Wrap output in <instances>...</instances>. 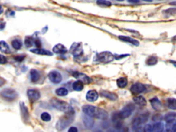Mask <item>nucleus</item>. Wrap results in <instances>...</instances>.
Instances as JSON below:
<instances>
[{"label":"nucleus","mask_w":176,"mask_h":132,"mask_svg":"<svg viewBox=\"0 0 176 132\" xmlns=\"http://www.w3.org/2000/svg\"><path fill=\"white\" fill-rule=\"evenodd\" d=\"M130 90L133 94L138 95V94H141L142 92H145L146 87L141 83H136L131 87Z\"/></svg>","instance_id":"nucleus-9"},{"label":"nucleus","mask_w":176,"mask_h":132,"mask_svg":"<svg viewBox=\"0 0 176 132\" xmlns=\"http://www.w3.org/2000/svg\"><path fill=\"white\" fill-rule=\"evenodd\" d=\"M7 62V59L6 57H5L4 55L1 54V61H0V63L1 64H4L6 63Z\"/></svg>","instance_id":"nucleus-36"},{"label":"nucleus","mask_w":176,"mask_h":132,"mask_svg":"<svg viewBox=\"0 0 176 132\" xmlns=\"http://www.w3.org/2000/svg\"><path fill=\"white\" fill-rule=\"evenodd\" d=\"M158 63V59L155 56H150L147 60V64L148 66H154Z\"/></svg>","instance_id":"nucleus-31"},{"label":"nucleus","mask_w":176,"mask_h":132,"mask_svg":"<svg viewBox=\"0 0 176 132\" xmlns=\"http://www.w3.org/2000/svg\"><path fill=\"white\" fill-rule=\"evenodd\" d=\"M167 105L169 109L175 110L176 109V99L168 98L167 101Z\"/></svg>","instance_id":"nucleus-29"},{"label":"nucleus","mask_w":176,"mask_h":132,"mask_svg":"<svg viewBox=\"0 0 176 132\" xmlns=\"http://www.w3.org/2000/svg\"><path fill=\"white\" fill-rule=\"evenodd\" d=\"M134 109L135 105L134 104H128L127 105H125L120 111L117 112L118 116H119L120 120H123V119L127 118L132 115V114L134 111Z\"/></svg>","instance_id":"nucleus-4"},{"label":"nucleus","mask_w":176,"mask_h":132,"mask_svg":"<svg viewBox=\"0 0 176 132\" xmlns=\"http://www.w3.org/2000/svg\"><path fill=\"white\" fill-rule=\"evenodd\" d=\"M160 119H161V116L160 115H159V114H158V115H155L153 118V120L154 121H159Z\"/></svg>","instance_id":"nucleus-39"},{"label":"nucleus","mask_w":176,"mask_h":132,"mask_svg":"<svg viewBox=\"0 0 176 132\" xmlns=\"http://www.w3.org/2000/svg\"><path fill=\"white\" fill-rule=\"evenodd\" d=\"M149 118V113H144L141 115L137 116L132 122V127L134 130H137L140 128V125L146 123Z\"/></svg>","instance_id":"nucleus-5"},{"label":"nucleus","mask_w":176,"mask_h":132,"mask_svg":"<svg viewBox=\"0 0 176 132\" xmlns=\"http://www.w3.org/2000/svg\"><path fill=\"white\" fill-rule=\"evenodd\" d=\"M165 131V127L162 123L158 122L153 127L152 132H163Z\"/></svg>","instance_id":"nucleus-25"},{"label":"nucleus","mask_w":176,"mask_h":132,"mask_svg":"<svg viewBox=\"0 0 176 132\" xmlns=\"http://www.w3.org/2000/svg\"><path fill=\"white\" fill-rule=\"evenodd\" d=\"M35 39H34L33 37H26V39H25L24 41V43L26 45V46L27 48H30L33 46V44L34 43Z\"/></svg>","instance_id":"nucleus-30"},{"label":"nucleus","mask_w":176,"mask_h":132,"mask_svg":"<svg viewBox=\"0 0 176 132\" xmlns=\"http://www.w3.org/2000/svg\"><path fill=\"white\" fill-rule=\"evenodd\" d=\"M171 11H170V10L168 9V10H167V11H167V12L168 14L171 13V14H174L176 12V8H171Z\"/></svg>","instance_id":"nucleus-40"},{"label":"nucleus","mask_w":176,"mask_h":132,"mask_svg":"<svg viewBox=\"0 0 176 132\" xmlns=\"http://www.w3.org/2000/svg\"><path fill=\"white\" fill-rule=\"evenodd\" d=\"M52 50L56 54H64L67 52V49L66 47H65L64 45L61 43H58L56 46H54Z\"/></svg>","instance_id":"nucleus-17"},{"label":"nucleus","mask_w":176,"mask_h":132,"mask_svg":"<svg viewBox=\"0 0 176 132\" xmlns=\"http://www.w3.org/2000/svg\"><path fill=\"white\" fill-rule=\"evenodd\" d=\"M170 132H176V124L174 125V127L171 129V130Z\"/></svg>","instance_id":"nucleus-43"},{"label":"nucleus","mask_w":176,"mask_h":132,"mask_svg":"<svg viewBox=\"0 0 176 132\" xmlns=\"http://www.w3.org/2000/svg\"><path fill=\"white\" fill-rule=\"evenodd\" d=\"M150 103L152 108L156 111H159L162 108V103L158 98H153L150 100Z\"/></svg>","instance_id":"nucleus-20"},{"label":"nucleus","mask_w":176,"mask_h":132,"mask_svg":"<svg viewBox=\"0 0 176 132\" xmlns=\"http://www.w3.org/2000/svg\"><path fill=\"white\" fill-rule=\"evenodd\" d=\"M24 58H25V56L19 55V56H17L16 57H15V60L17 61H21L24 60Z\"/></svg>","instance_id":"nucleus-37"},{"label":"nucleus","mask_w":176,"mask_h":132,"mask_svg":"<svg viewBox=\"0 0 176 132\" xmlns=\"http://www.w3.org/2000/svg\"><path fill=\"white\" fill-rule=\"evenodd\" d=\"M72 75L74 76L76 79H78L79 80L83 82V83H90L92 81L91 79H90L89 76L85 75V74L80 73V72H74V73L72 74Z\"/></svg>","instance_id":"nucleus-14"},{"label":"nucleus","mask_w":176,"mask_h":132,"mask_svg":"<svg viewBox=\"0 0 176 132\" xmlns=\"http://www.w3.org/2000/svg\"><path fill=\"white\" fill-rule=\"evenodd\" d=\"M83 123L87 129H90L94 127V121L93 117L84 114V116L83 117Z\"/></svg>","instance_id":"nucleus-13"},{"label":"nucleus","mask_w":176,"mask_h":132,"mask_svg":"<svg viewBox=\"0 0 176 132\" xmlns=\"http://www.w3.org/2000/svg\"><path fill=\"white\" fill-rule=\"evenodd\" d=\"M12 46L14 49L19 50L21 48L22 44L21 43V41L18 40V39H15V40L12 41Z\"/></svg>","instance_id":"nucleus-33"},{"label":"nucleus","mask_w":176,"mask_h":132,"mask_svg":"<svg viewBox=\"0 0 176 132\" xmlns=\"http://www.w3.org/2000/svg\"><path fill=\"white\" fill-rule=\"evenodd\" d=\"M51 116L47 112H44L41 114V119L44 122H49L51 121Z\"/></svg>","instance_id":"nucleus-32"},{"label":"nucleus","mask_w":176,"mask_h":132,"mask_svg":"<svg viewBox=\"0 0 176 132\" xmlns=\"http://www.w3.org/2000/svg\"><path fill=\"white\" fill-rule=\"evenodd\" d=\"M100 94L103 97H104V98H106L108 99V100H110V101H116L118 98H119L116 94L114 93V92H109V91H105V90L101 91L100 92Z\"/></svg>","instance_id":"nucleus-15"},{"label":"nucleus","mask_w":176,"mask_h":132,"mask_svg":"<svg viewBox=\"0 0 176 132\" xmlns=\"http://www.w3.org/2000/svg\"><path fill=\"white\" fill-rule=\"evenodd\" d=\"M0 49H1V51L2 52H4L6 54H9L11 52L8 44L4 41H1V42H0Z\"/></svg>","instance_id":"nucleus-26"},{"label":"nucleus","mask_w":176,"mask_h":132,"mask_svg":"<svg viewBox=\"0 0 176 132\" xmlns=\"http://www.w3.org/2000/svg\"><path fill=\"white\" fill-rule=\"evenodd\" d=\"M171 63L174 65V66H176V61H171Z\"/></svg>","instance_id":"nucleus-46"},{"label":"nucleus","mask_w":176,"mask_h":132,"mask_svg":"<svg viewBox=\"0 0 176 132\" xmlns=\"http://www.w3.org/2000/svg\"><path fill=\"white\" fill-rule=\"evenodd\" d=\"M171 5H174V6H176V2H171Z\"/></svg>","instance_id":"nucleus-45"},{"label":"nucleus","mask_w":176,"mask_h":132,"mask_svg":"<svg viewBox=\"0 0 176 132\" xmlns=\"http://www.w3.org/2000/svg\"><path fill=\"white\" fill-rule=\"evenodd\" d=\"M1 96L8 101H13L17 96V93L14 89L6 88L1 92Z\"/></svg>","instance_id":"nucleus-7"},{"label":"nucleus","mask_w":176,"mask_h":132,"mask_svg":"<svg viewBox=\"0 0 176 132\" xmlns=\"http://www.w3.org/2000/svg\"><path fill=\"white\" fill-rule=\"evenodd\" d=\"M98 98H99V94L98 92L95 90H90L87 92L86 94V99L89 101L93 103L97 101Z\"/></svg>","instance_id":"nucleus-16"},{"label":"nucleus","mask_w":176,"mask_h":132,"mask_svg":"<svg viewBox=\"0 0 176 132\" xmlns=\"http://www.w3.org/2000/svg\"><path fill=\"white\" fill-rule=\"evenodd\" d=\"M83 88H84L83 82L80 80L75 81L74 83H73L72 84V88L74 89V90L75 91L80 92L83 89Z\"/></svg>","instance_id":"nucleus-24"},{"label":"nucleus","mask_w":176,"mask_h":132,"mask_svg":"<svg viewBox=\"0 0 176 132\" xmlns=\"http://www.w3.org/2000/svg\"><path fill=\"white\" fill-rule=\"evenodd\" d=\"M117 1H119V2H122V1H124V0H117Z\"/></svg>","instance_id":"nucleus-48"},{"label":"nucleus","mask_w":176,"mask_h":132,"mask_svg":"<svg viewBox=\"0 0 176 132\" xmlns=\"http://www.w3.org/2000/svg\"><path fill=\"white\" fill-rule=\"evenodd\" d=\"M4 25H5V24H1V29H2V30L4 28Z\"/></svg>","instance_id":"nucleus-44"},{"label":"nucleus","mask_w":176,"mask_h":132,"mask_svg":"<svg viewBox=\"0 0 176 132\" xmlns=\"http://www.w3.org/2000/svg\"><path fill=\"white\" fill-rule=\"evenodd\" d=\"M140 0H128V2L130 3H138Z\"/></svg>","instance_id":"nucleus-42"},{"label":"nucleus","mask_w":176,"mask_h":132,"mask_svg":"<svg viewBox=\"0 0 176 132\" xmlns=\"http://www.w3.org/2000/svg\"><path fill=\"white\" fill-rule=\"evenodd\" d=\"M50 81L55 84H59L62 81V75L60 72L57 71H51L48 74Z\"/></svg>","instance_id":"nucleus-8"},{"label":"nucleus","mask_w":176,"mask_h":132,"mask_svg":"<svg viewBox=\"0 0 176 132\" xmlns=\"http://www.w3.org/2000/svg\"><path fill=\"white\" fill-rule=\"evenodd\" d=\"M50 104L57 110L61 111L64 112V113H67V112L71 111L74 109L72 106H70V105L66 103L65 101L59 100L58 98H52L50 101Z\"/></svg>","instance_id":"nucleus-3"},{"label":"nucleus","mask_w":176,"mask_h":132,"mask_svg":"<svg viewBox=\"0 0 176 132\" xmlns=\"http://www.w3.org/2000/svg\"><path fill=\"white\" fill-rule=\"evenodd\" d=\"M27 95L28 96L29 100L32 102L37 101L40 98V96H41L39 91L35 89H31L28 90Z\"/></svg>","instance_id":"nucleus-11"},{"label":"nucleus","mask_w":176,"mask_h":132,"mask_svg":"<svg viewBox=\"0 0 176 132\" xmlns=\"http://www.w3.org/2000/svg\"><path fill=\"white\" fill-rule=\"evenodd\" d=\"M134 101L135 104L140 106H145L147 105V101L142 96H137L134 97Z\"/></svg>","instance_id":"nucleus-22"},{"label":"nucleus","mask_w":176,"mask_h":132,"mask_svg":"<svg viewBox=\"0 0 176 132\" xmlns=\"http://www.w3.org/2000/svg\"><path fill=\"white\" fill-rule=\"evenodd\" d=\"M20 109H21V118L23 119L24 122H28L30 121V115L28 109L27 107L25 105L24 103L21 102L20 103Z\"/></svg>","instance_id":"nucleus-12"},{"label":"nucleus","mask_w":176,"mask_h":132,"mask_svg":"<svg viewBox=\"0 0 176 132\" xmlns=\"http://www.w3.org/2000/svg\"><path fill=\"white\" fill-rule=\"evenodd\" d=\"M175 118L176 113H175V112H168V113L165 114V116L164 117V120L167 122V123H168V122L175 120Z\"/></svg>","instance_id":"nucleus-27"},{"label":"nucleus","mask_w":176,"mask_h":132,"mask_svg":"<svg viewBox=\"0 0 176 132\" xmlns=\"http://www.w3.org/2000/svg\"><path fill=\"white\" fill-rule=\"evenodd\" d=\"M153 127L151 124H147L145 126L144 129H143L142 132H152Z\"/></svg>","instance_id":"nucleus-35"},{"label":"nucleus","mask_w":176,"mask_h":132,"mask_svg":"<svg viewBox=\"0 0 176 132\" xmlns=\"http://www.w3.org/2000/svg\"><path fill=\"white\" fill-rule=\"evenodd\" d=\"M114 58V56L110 52H103L96 56V60L100 62V63H107L112 62Z\"/></svg>","instance_id":"nucleus-6"},{"label":"nucleus","mask_w":176,"mask_h":132,"mask_svg":"<svg viewBox=\"0 0 176 132\" xmlns=\"http://www.w3.org/2000/svg\"><path fill=\"white\" fill-rule=\"evenodd\" d=\"M70 52L76 57L82 55L83 53V50L81 43H74L70 48Z\"/></svg>","instance_id":"nucleus-10"},{"label":"nucleus","mask_w":176,"mask_h":132,"mask_svg":"<svg viewBox=\"0 0 176 132\" xmlns=\"http://www.w3.org/2000/svg\"><path fill=\"white\" fill-rule=\"evenodd\" d=\"M75 118V111L73 109L71 111L65 113V114L62 117H61L57 121L56 124V129L59 131H61L63 130L70 126L74 121Z\"/></svg>","instance_id":"nucleus-2"},{"label":"nucleus","mask_w":176,"mask_h":132,"mask_svg":"<svg viewBox=\"0 0 176 132\" xmlns=\"http://www.w3.org/2000/svg\"><path fill=\"white\" fill-rule=\"evenodd\" d=\"M31 52L36 54H39V55H46V56H52V52L46 49H41V48H35L31 50Z\"/></svg>","instance_id":"nucleus-18"},{"label":"nucleus","mask_w":176,"mask_h":132,"mask_svg":"<svg viewBox=\"0 0 176 132\" xmlns=\"http://www.w3.org/2000/svg\"><path fill=\"white\" fill-rule=\"evenodd\" d=\"M55 93L59 96H65L68 94V90L65 88H59L56 89Z\"/></svg>","instance_id":"nucleus-28"},{"label":"nucleus","mask_w":176,"mask_h":132,"mask_svg":"<svg viewBox=\"0 0 176 132\" xmlns=\"http://www.w3.org/2000/svg\"><path fill=\"white\" fill-rule=\"evenodd\" d=\"M40 73L38 70L35 69H32L31 70V81L33 82V83H36V82L38 81L40 79Z\"/></svg>","instance_id":"nucleus-21"},{"label":"nucleus","mask_w":176,"mask_h":132,"mask_svg":"<svg viewBox=\"0 0 176 132\" xmlns=\"http://www.w3.org/2000/svg\"><path fill=\"white\" fill-rule=\"evenodd\" d=\"M143 1H145V2H152V0H143Z\"/></svg>","instance_id":"nucleus-47"},{"label":"nucleus","mask_w":176,"mask_h":132,"mask_svg":"<svg viewBox=\"0 0 176 132\" xmlns=\"http://www.w3.org/2000/svg\"><path fill=\"white\" fill-rule=\"evenodd\" d=\"M119 38L120 39V40L122 41H125V42H127V43H129L132 45H134L135 46H139V41L136 39H133L132 37H127V36H119Z\"/></svg>","instance_id":"nucleus-19"},{"label":"nucleus","mask_w":176,"mask_h":132,"mask_svg":"<svg viewBox=\"0 0 176 132\" xmlns=\"http://www.w3.org/2000/svg\"><path fill=\"white\" fill-rule=\"evenodd\" d=\"M96 132H102L101 131H96Z\"/></svg>","instance_id":"nucleus-49"},{"label":"nucleus","mask_w":176,"mask_h":132,"mask_svg":"<svg viewBox=\"0 0 176 132\" xmlns=\"http://www.w3.org/2000/svg\"><path fill=\"white\" fill-rule=\"evenodd\" d=\"M34 44H35V46H36L37 47H38L39 48H40V47H41V42H40L39 39H35Z\"/></svg>","instance_id":"nucleus-41"},{"label":"nucleus","mask_w":176,"mask_h":132,"mask_svg":"<svg viewBox=\"0 0 176 132\" xmlns=\"http://www.w3.org/2000/svg\"><path fill=\"white\" fill-rule=\"evenodd\" d=\"M67 132H78V129L76 127H70Z\"/></svg>","instance_id":"nucleus-38"},{"label":"nucleus","mask_w":176,"mask_h":132,"mask_svg":"<svg viewBox=\"0 0 176 132\" xmlns=\"http://www.w3.org/2000/svg\"><path fill=\"white\" fill-rule=\"evenodd\" d=\"M127 83L128 80L126 77H120L116 81L117 85L120 88H125L127 85Z\"/></svg>","instance_id":"nucleus-23"},{"label":"nucleus","mask_w":176,"mask_h":132,"mask_svg":"<svg viewBox=\"0 0 176 132\" xmlns=\"http://www.w3.org/2000/svg\"><path fill=\"white\" fill-rule=\"evenodd\" d=\"M82 111L85 114L96 118L100 120H106L108 118V113L103 109L97 108L96 106L85 105L82 107Z\"/></svg>","instance_id":"nucleus-1"},{"label":"nucleus","mask_w":176,"mask_h":132,"mask_svg":"<svg viewBox=\"0 0 176 132\" xmlns=\"http://www.w3.org/2000/svg\"><path fill=\"white\" fill-rule=\"evenodd\" d=\"M96 4L101 6H110L112 5L111 2L107 0H97Z\"/></svg>","instance_id":"nucleus-34"}]
</instances>
